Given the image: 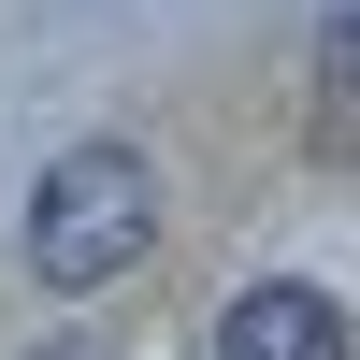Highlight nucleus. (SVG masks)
Masks as SVG:
<instances>
[{"instance_id": "obj_1", "label": "nucleus", "mask_w": 360, "mask_h": 360, "mask_svg": "<svg viewBox=\"0 0 360 360\" xmlns=\"http://www.w3.org/2000/svg\"><path fill=\"white\" fill-rule=\"evenodd\" d=\"M15 245H29V288H58V303L144 274V245H159V159L144 144H58Z\"/></svg>"}, {"instance_id": "obj_2", "label": "nucleus", "mask_w": 360, "mask_h": 360, "mask_svg": "<svg viewBox=\"0 0 360 360\" xmlns=\"http://www.w3.org/2000/svg\"><path fill=\"white\" fill-rule=\"evenodd\" d=\"M217 360H346V303L303 274H259L217 303Z\"/></svg>"}, {"instance_id": "obj_3", "label": "nucleus", "mask_w": 360, "mask_h": 360, "mask_svg": "<svg viewBox=\"0 0 360 360\" xmlns=\"http://www.w3.org/2000/svg\"><path fill=\"white\" fill-rule=\"evenodd\" d=\"M317 144H346V15H317Z\"/></svg>"}, {"instance_id": "obj_4", "label": "nucleus", "mask_w": 360, "mask_h": 360, "mask_svg": "<svg viewBox=\"0 0 360 360\" xmlns=\"http://www.w3.org/2000/svg\"><path fill=\"white\" fill-rule=\"evenodd\" d=\"M29 360H115V346H101V332H72V346H29Z\"/></svg>"}]
</instances>
